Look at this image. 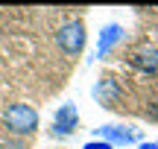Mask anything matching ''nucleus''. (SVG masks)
<instances>
[{
    "label": "nucleus",
    "mask_w": 158,
    "mask_h": 149,
    "mask_svg": "<svg viewBox=\"0 0 158 149\" xmlns=\"http://www.w3.org/2000/svg\"><path fill=\"white\" fill-rule=\"evenodd\" d=\"M3 123L12 135H32L38 129V111L32 105H23V103H15L3 111Z\"/></svg>",
    "instance_id": "nucleus-1"
},
{
    "label": "nucleus",
    "mask_w": 158,
    "mask_h": 149,
    "mask_svg": "<svg viewBox=\"0 0 158 149\" xmlns=\"http://www.w3.org/2000/svg\"><path fill=\"white\" fill-rule=\"evenodd\" d=\"M56 44L68 56H79L85 50V23L82 21H68L56 29Z\"/></svg>",
    "instance_id": "nucleus-2"
},
{
    "label": "nucleus",
    "mask_w": 158,
    "mask_h": 149,
    "mask_svg": "<svg viewBox=\"0 0 158 149\" xmlns=\"http://www.w3.org/2000/svg\"><path fill=\"white\" fill-rule=\"evenodd\" d=\"M79 129V108L73 103H64L56 108V114H53V138H70Z\"/></svg>",
    "instance_id": "nucleus-3"
},
{
    "label": "nucleus",
    "mask_w": 158,
    "mask_h": 149,
    "mask_svg": "<svg viewBox=\"0 0 158 149\" xmlns=\"http://www.w3.org/2000/svg\"><path fill=\"white\" fill-rule=\"evenodd\" d=\"M126 62H129V67L141 70V73H155L158 70V47L149 44V41H143V44H138V47L129 50Z\"/></svg>",
    "instance_id": "nucleus-4"
},
{
    "label": "nucleus",
    "mask_w": 158,
    "mask_h": 149,
    "mask_svg": "<svg viewBox=\"0 0 158 149\" xmlns=\"http://www.w3.org/2000/svg\"><path fill=\"white\" fill-rule=\"evenodd\" d=\"M91 97H94V103L102 105V108H114V105L120 103V97H123V88H120L117 79L106 76V79H100L94 88H91Z\"/></svg>",
    "instance_id": "nucleus-5"
},
{
    "label": "nucleus",
    "mask_w": 158,
    "mask_h": 149,
    "mask_svg": "<svg viewBox=\"0 0 158 149\" xmlns=\"http://www.w3.org/2000/svg\"><path fill=\"white\" fill-rule=\"evenodd\" d=\"M94 135H97V140H106V143H111V146H132V143H138V132L135 129L114 126V123L94 129Z\"/></svg>",
    "instance_id": "nucleus-6"
},
{
    "label": "nucleus",
    "mask_w": 158,
    "mask_h": 149,
    "mask_svg": "<svg viewBox=\"0 0 158 149\" xmlns=\"http://www.w3.org/2000/svg\"><path fill=\"white\" fill-rule=\"evenodd\" d=\"M123 38H126V29L120 26V23H106V26L100 29V38H97V53H94V58H106Z\"/></svg>",
    "instance_id": "nucleus-7"
},
{
    "label": "nucleus",
    "mask_w": 158,
    "mask_h": 149,
    "mask_svg": "<svg viewBox=\"0 0 158 149\" xmlns=\"http://www.w3.org/2000/svg\"><path fill=\"white\" fill-rule=\"evenodd\" d=\"M147 117H149L152 123H158V97L149 99V105H147Z\"/></svg>",
    "instance_id": "nucleus-8"
},
{
    "label": "nucleus",
    "mask_w": 158,
    "mask_h": 149,
    "mask_svg": "<svg viewBox=\"0 0 158 149\" xmlns=\"http://www.w3.org/2000/svg\"><path fill=\"white\" fill-rule=\"evenodd\" d=\"M82 149H114L111 143H106V140H88Z\"/></svg>",
    "instance_id": "nucleus-9"
},
{
    "label": "nucleus",
    "mask_w": 158,
    "mask_h": 149,
    "mask_svg": "<svg viewBox=\"0 0 158 149\" xmlns=\"http://www.w3.org/2000/svg\"><path fill=\"white\" fill-rule=\"evenodd\" d=\"M138 146H141V149H158V143H149V140H141Z\"/></svg>",
    "instance_id": "nucleus-10"
},
{
    "label": "nucleus",
    "mask_w": 158,
    "mask_h": 149,
    "mask_svg": "<svg viewBox=\"0 0 158 149\" xmlns=\"http://www.w3.org/2000/svg\"><path fill=\"white\" fill-rule=\"evenodd\" d=\"M155 143H158V140H155Z\"/></svg>",
    "instance_id": "nucleus-11"
}]
</instances>
